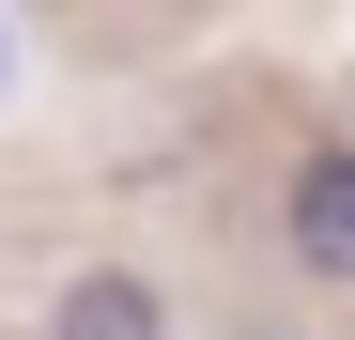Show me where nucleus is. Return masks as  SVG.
<instances>
[{"label":"nucleus","mask_w":355,"mask_h":340,"mask_svg":"<svg viewBox=\"0 0 355 340\" xmlns=\"http://www.w3.org/2000/svg\"><path fill=\"white\" fill-rule=\"evenodd\" d=\"M46 340H170V294H155L139 263H93V278H62Z\"/></svg>","instance_id":"obj_1"},{"label":"nucleus","mask_w":355,"mask_h":340,"mask_svg":"<svg viewBox=\"0 0 355 340\" xmlns=\"http://www.w3.org/2000/svg\"><path fill=\"white\" fill-rule=\"evenodd\" d=\"M293 263H309V278H355V155H309V170H293Z\"/></svg>","instance_id":"obj_2"}]
</instances>
